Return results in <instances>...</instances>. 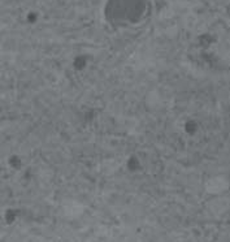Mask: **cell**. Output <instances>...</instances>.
I'll return each instance as SVG.
<instances>
[{"label": "cell", "instance_id": "obj_1", "mask_svg": "<svg viewBox=\"0 0 230 242\" xmlns=\"http://www.w3.org/2000/svg\"><path fill=\"white\" fill-rule=\"evenodd\" d=\"M198 56L204 64L217 69H230V34L214 30L199 39Z\"/></svg>", "mask_w": 230, "mask_h": 242}]
</instances>
